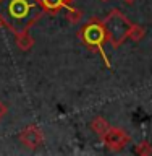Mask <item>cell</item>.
<instances>
[{
	"instance_id": "cell-1",
	"label": "cell",
	"mask_w": 152,
	"mask_h": 156,
	"mask_svg": "<svg viewBox=\"0 0 152 156\" xmlns=\"http://www.w3.org/2000/svg\"><path fill=\"white\" fill-rule=\"evenodd\" d=\"M39 15V5L36 0H0V18L21 34Z\"/></svg>"
},
{
	"instance_id": "cell-2",
	"label": "cell",
	"mask_w": 152,
	"mask_h": 156,
	"mask_svg": "<svg viewBox=\"0 0 152 156\" xmlns=\"http://www.w3.org/2000/svg\"><path fill=\"white\" fill-rule=\"evenodd\" d=\"M105 31L109 34V39L112 41L113 46H118L130 36L131 24L120 12H112L109 16L104 20Z\"/></svg>"
},
{
	"instance_id": "cell-3",
	"label": "cell",
	"mask_w": 152,
	"mask_h": 156,
	"mask_svg": "<svg viewBox=\"0 0 152 156\" xmlns=\"http://www.w3.org/2000/svg\"><path fill=\"white\" fill-rule=\"evenodd\" d=\"M126 135L121 130H109L105 132V141L107 145L112 146V148H120L126 143Z\"/></svg>"
},
{
	"instance_id": "cell-4",
	"label": "cell",
	"mask_w": 152,
	"mask_h": 156,
	"mask_svg": "<svg viewBox=\"0 0 152 156\" xmlns=\"http://www.w3.org/2000/svg\"><path fill=\"white\" fill-rule=\"evenodd\" d=\"M21 138L28 146L32 148V146H37L39 140H41V132H39V129H36V127H29V129H26L23 132Z\"/></svg>"
},
{
	"instance_id": "cell-5",
	"label": "cell",
	"mask_w": 152,
	"mask_h": 156,
	"mask_svg": "<svg viewBox=\"0 0 152 156\" xmlns=\"http://www.w3.org/2000/svg\"><path fill=\"white\" fill-rule=\"evenodd\" d=\"M104 37V31L99 26H87L84 29V39L89 44H99Z\"/></svg>"
},
{
	"instance_id": "cell-6",
	"label": "cell",
	"mask_w": 152,
	"mask_h": 156,
	"mask_svg": "<svg viewBox=\"0 0 152 156\" xmlns=\"http://www.w3.org/2000/svg\"><path fill=\"white\" fill-rule=\"evenodd\" d=\"M94 129L97 130V133H102V135H105V130L109 129V125L105 124L102 119H97L96 122H94Z\"/></svg>"
},
{
	"instance_id": "cell-7",
	"label": "cell",
	"mask_w": 152,
	"mask_h": 156,
	"mask_svg": "<svg viewBox=\"0 0 152 156\" xmlns=\"http://www.w3.org/2000/svg\"><path fill=\"white\" fill-rule=\"evenodd\" d=\"M42 3L46 5L47 8L55 10V8H58V7H62V5H63V0H42Z\"/></svg>"
},
{
	"instance_id": "cell-8",
	"label": "cell",
	"mask_w": 152,
	"mask_h": 156,
	"mask_svg": "<svg viewBox=\"0 0 152 156\" xmlns=\"http://www.w3.org/2000/svg\"><path fill=\"white\" fill-rule=\"evenodd\" d=\"M3 114H5V106L2 104V102H0V119L3 117Z\"/></svg>"
},
{
	"instance_id": "cell-9",
	"label": "cell",
	"mask_w": 152,
	"mask_h": 156,
	"mask_svg": "<svg viewBox=\"0 0 152 156\" xmlns=\"http://www.w3.org/2000/svg\"><path fill=\"white\" fill-rule=\"evenodd\" d=\"M125 2H130V3H131V2H133V0H125Z\"/></svg>"
}]
</instances>
